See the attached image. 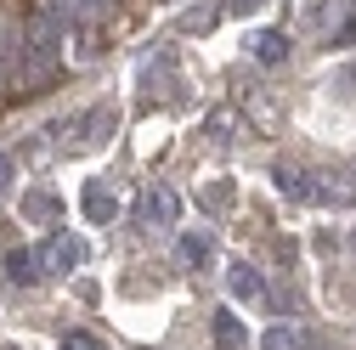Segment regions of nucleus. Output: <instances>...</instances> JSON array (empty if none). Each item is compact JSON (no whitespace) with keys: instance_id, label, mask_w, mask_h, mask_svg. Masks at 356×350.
<instances>
[{"instance_id":"obj_2","label":"nucleus","mask_w":356,"mask_h":350,"mask_svg":"<svg viewBox=\"0 0 356 350\" xmlns=\"http://www.w3.org/2000/svg\"><path fill=\"white\" fill-rule=\"evenodd\" d=\"M85 254H91V249H85V238H46V243H40L34 249V266L40 272H74V266H85Z\"/></svg>"},{"instance_id":"obj_18","label":"nucleus","mask_w":356,"mask_h":350,"mask_svg":"<svg viewBox=\"0 0 356 350\" xmlns=\"http://www.w3.org/2000/svg\"><path fill=\"white\" fill-rule=\"evenodd\" d=\"M0 350H12V344H0Z\"/></svg>"},{"instance_id":"obj_14","label":"nucleus","mask_w":356,"mask_h":350,"mask_svg":"<svg viewBox=\"0 0 356 350\" xmlns=\"http://www.w3.org/2000/svg\"><path fill=\"white\" fill-rule=\"evenodd\" d=\"M181 249H187V260H209V238H204V232L181 238Z\"/></svg>"},{"instance_id":"obj_12","label":"nucleus","mask_w":356,"mask_h":350,"mask_svg":"<svg viewBox=\"0 0 356 350\" xmlns=\"http://www.w3.org/2000/svg\"><path fill=\"white\" fill-rule=\"evenodd\" d=\"M63 350H108V344L91 339V333H63Z\"/></svg>"},{"instance_id":"obj_9","label":"nucleus","mask_w":356,"mask_h":350,"mask_svg":"<svg viewBox=\"0 0 356 350\" xmlns=\"http://www.w3.org/2000/svg\"><path fill=\"white\" fill-rule=\"evenodd\" d=\"M215 339H220V350H249V333L238 317H215Z\"/></svg>"},{"instance_id":"obj_1","label":"nucleus","mask_w":356,"mask_h":350,"mask_svg":"<svg viewBox=\"0 0 356 350\" xmlns=\"http://www.w3.org/2000/svg\"><path fill=\"white\" fill-rule=\"evenodd\" d=\"M57 62H63V23L51 12H34L29 28H23V74L29 79H46Z\"/></svg>"},{"instance_id":"obj_6","label":"nucleus","mask_w":356,"mask_h":350,"mask_svg":"<svg viewBox=\"0 0 356 350\" xmlns=\"http://www.w3.org/2000/svg\"><path fill=\"white\" fill-rule=\"evenodd\" d=\"M85 215H91L97 226H108L113 215H119V203H113V192H108L102 181H91V187H85Z\"/></svg>"},{"instance_id":"obj_10","label":"nucleus","mask_w":356,"mask_h":350,"mask_svg":"<svg viewBox=\"0 0 356 350\" xmlns=\"http://www.w3.org/2000/svg\"><path fill=\"white\" fill-rule=\"evenodd\" d=\"M153 215H159V221H175V192H147V221H153Z\"/></svg>"},{"instance_id":"obj_13","label":"nucleus","mask_w":356,"mask_h":350,"mask_svg":"<svg viewBox=\"0 0 356 350\" xmlns=\"http://www.w3.org/2000/svg\"><path fill=\"white\" fill-rule=\"evenodd\" d=\"M254 6H260V0H220L215 17H243V12H254Z\"/></svg>"},{"instance_id":"obj_16","label":"nucleus","mask_w":356,"mask_h":350,"mask_svg":"<svg viewBox=\"0 0 356 350\" xmlns=\"http://www.w3.org/2000/svg\"><path fill=\"white\" fill-rule=\"evenodd\" d=\"M6 187H12V158L0 153V192H6Z\"/></svg>"},{"instance_id":"obj_11","label":"nucleus","mask_w":356,"mask_h":350,"mask_svg":"<svg viewBox=\"0 0 356 350\" xmlns=\"http://www.w3.org/2000/svg\"><path fill=\"white\" fill-rule=\"evenodd\" d=\"M79 6H85V0H46V6H40V12H51V17H57V23L68 28V23L79 17Z\"/></svg>"},{"instance_id":"obj_17","label":"nucleus","mask_w":356,"mask_h":350,"mask_svg":"<svg viewBox=\"0 0 356 350\" xmlns=\"http://www.w3.org/2000/svg\"><path fill=\"white\" fill-rule=\"evenodd\" d=\"M350 249H356V232H350Z\"/></svg>"},{"instance_id":"obj_5","label":"nucleus","mask_w":356,"mask_h":350,"mask_svg":"<svg viewBox=\"0 0 356 350\" xmlns=\"http://www.w3.org/2000/svg\"><path fill=\"white\" fill-rule=\"evenodd\" d=\"M249 57H254V62H266V68H277V62L289 57V34H277V28L249 34Z\"/></svg>"},{"instance_id":"obj_7","label":"nucleus","mask_w":356,"mask_h":350,"mask_svg":"<svg viewBox=\"0 0 356 350\" xmlns=\"http://www.w3.org/2000/svg\"><path fill=\"white\" fill-rule=\"evenodd\" d=\"M23 215H29V221H57V226H63V198H51V192H29V198H23Z\"/></svg>"},{"instance_id":"obj_8","label":"nucleus","mask_w":356,"mask_h":350,"mask_svg":"<svg viewBox=\"0 0 356 350\" xmlns=\"http://www.w3.org/2000/svg\"><path fill=\"white\" fill-rule=\"evenodd\" d=\"M0 266H6V277H12V283H34V277H40L29 249H6V260H0Z\"/></svg>"},{"instance_id":"obj_15","label":"nucleus","mask_w":356,"mask_h":350,"mask_svg":"<svg viewBox=\"0 0 356 350\" xmlns=\"http://www.w3.org/2000/svg\"><path fill=\"white\" fill-rule=\"evenodd\" d=\"M294 344H300V339H294L289 328H272V333H266V350H294Z\"/></svg>"},{"instance_id":"obj_4","label":"nucleus","mask_w":356,"mask_h":350,"mask_svg":"<svg viewBox=\"0 0 356 350\" xmlns=\"http://www.w3.org/2000/svg\"><path fill=\"white\" fill-rule=\"evenodd\" d=\"M227 288H232V299H243V305H260V299H266L260 272H254V266H243V260H232V266H227Z\"/></svg>"},{"instance_id":"obj_3","label":"nucleus","mask_w":356,"mask_h":350,"mask_svg":"<svg viewBox=\"0 0 356 350\" xmlns=\"http://www.w3.org/2000/svg\"><path fill=\"white\" fill-rule=\"evenodd\" d=\"M113 124H119V113L113 108H91V113H79L74 124H68V147H102L108 136H113Z\"/></svg>"}]
</instances>
